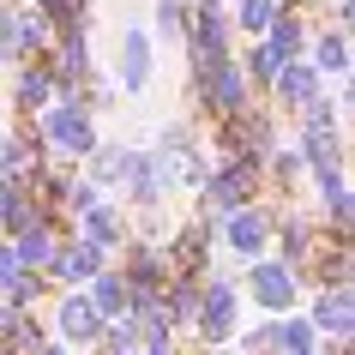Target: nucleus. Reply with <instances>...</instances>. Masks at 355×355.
Returning a JSON list of instances; mask_svg holds the SVG:
<instances>
[{
    "mask_svg": "<svg viewBox=\"0 0 355 355\" xmlns=\"http://www.w3.org/2000/svg\"><path fill=\"white\" fill-rule=\"evenodd\" d=\"M163 175H157V157L150 150H132V168H127V205L132 211H157L163 205Z\"/></svg>",
    "mask_w": 355,
    "mask_h": 355,
    "instance_id": "f8f14e48",
    "label": "nucleus"
},
{
    "mask_svg": "<svg viewBox=\"0 0 355 355\" xmlns=\"http://www.w3.org/2000/svg\"><path fill=\"white\" fill-rule=\"evenodd\" d=\"M193 103L217 121H235L247 114V67L241 60H211V67H193Z\"/></svg>",
    "mask_w": 355,
    "mask_h": 355,
    "instance_id": "f03ea898",
    "label": "nucleus"
},
{
    "mask_svg": "<svg viewBox=\"0 0 355 355\" xmlns=\"http://www.w3.org/2000/svg\"><path fill=\"white\" fill-rule=\"evenodd\" d=\"M0 6H6V0H0Z\"/></svg>",
    "mask_w": 355,
    "mask_h": 355,
    "instance_id": "c756f323",
    "label": "nucleus"
},
{
    "mask_svg": "<svg viewBox=\"0 0 355 355\" xmlns=\"http://www.w3.org/2000/svg\"><path fill=\"white\" fill-rule=\"evenodd\" d=\"M349 355H355V337H349Z\"/></svg>",
    "mask_w": 355,
    "mask_h": 355,
    "instance_id": "c85d7f7f",
    "label": "nucleus"
},
{
    "mask_svg": "<svg viewBox=\"0 0 355 355\" xmlns=\"http://www.w3.org/2000/svg\"><path fill=\"white\" fill-rule=\"evenodd\" d=\"M211 355H235V349H211Z\"/></svg>",
    "mask_w": 355,
    "mask_h": 355,
    "instance_id": "cd10ccee",
    "label": "nucleus"
},
{
    "mask_svg": "<svg viewBox=\"0 0 355 355\" xmlns=\"http://www.w3.org/2000/svg\"><path fill=\"white\" fill-rule=\"evenodd\" d=\"M103 271H109V253H103L96 241H85V235H78V241H60V259L49 265V283L78 289V283H96Z\"/></svg>",
    "mask_w": 355,
    "mask_h": 355,
    "instance_id": "6e6552de",
    "label": "nucleus"
},
{
    "mask_svg": "<svg viewBox=\"0 0 355 355\" xmlns=\"http://www.w3.org/2000/svg\"><path fill=\"white\" fill-rule=\"evenodd\" d=\"M313 319H283V355H313Z\"/></svg>",
    "mask_w": 355,
    "mask_h": 355,
    "instance_id": "5701e85b",
    "label": "nucleus"
},
{
    "mask_svg": "<svg viewBox=\"0 0 355 355\" xmlns=\"http://www.w3.org/2000/svg\"><path fill=\"white\" fill-rule=\"evenodd\" d=\"M78 235H85V241H96L103 253H109V247L127 241V217H121L114 205H96L91 217H78Z\"/></svg>",
    "mask_w": 355,
    "mask_h": 355,
    "instance_id": "dca6fc26",
    "label": "nucleus"
},
{
    "mask_svg": "<svg viewBox=\"0 0 355 355\" xmlns=\"http://www.w3.org/2000/svg\"><path fill=\"white\" fill-rule=\"evenodd\" d=\"M265 42H271V49H283V55L295 60V55H301V49H307V24H301V19H295V12H289V6H283V19H277V24H271V37H265Z\"/></svg>",
    "mask_w": 355,
    "mask_h": 355,
    "instance_id": "4be33fe9",
    "label": "nucleus"
},
{
    "mask_svg": "<svg viewBox=\"0 0 355 355\" xmlns=\"http://www.w3.org/2000/svg\"><path fill=\"white\" fill-rule=\"evenodd\" d=\"M307 319H313L319 331H331V337H355V289H319Z\"/></svg>",
    "mask_w": 355,
    "mask_h": 355,
    "instance_id": "ddd939ff",
    "label": "nucleus"
},
{
    "mask_svg": "<svg viewBox=\"0 0 355 355\" xmlns=\"http://www.w3.org/2000/svg\"><path fill=\"white\" fill-rule=\"evenodd\" d=\"M295 265H283V259H259V265H247V289H253V301H259L271 319H283L289 307H295Z\"/></svg>",
    "mask_w": 355,
    "mask_h": 355,
    "instance_id": "39448f33",
    "label": "nucleus"
},
{
    "mask_svg": "<svg viewBox=\"0 0 355 355\" xmlns=\"http://www.w3.org/2000/svg\"><path fill=\"white\" fill-rule=\"evenodd\" d=\"M42 355H73V343H49V349H42Z\"/></svg>",
    "mask_w": 355,
    "mask_h": 355,
    "instance_id": "a878e982",
    "label": "nucleus"
},
{
    "mask_svg": "<svg viewBox=\"0 0 355 355\" xmlns=\"http://www.w3.org/2000/svg\"><path fill=\"white\" fill-rule=\"evenodd\" d=\"M265 168L271 163H217V175H211V187H205V199H199V217H211V223L223 229L229 217H241V211H253V199H259V181H265Z\"/></svg>",
    "mask_w": 355,
    "mask_h": 355,
    "instance_id": "f257e3e1",
    "label": "nucleus"
},
{
    "mask_svg": "<svg viewBox=\"0 0 355 355\" xmlns=\"http://www.w3.org/2000/svg\"><path fill=\"white\" fill-rule=\"evenodd\" d=\"M6 60H12V49H6V37H0V67H6Z\"/></svg>",
    "mask_w": 355,
    "mask_h": 355,
    "instance_id": "bb28decb",
    "label": "nucleus"
},
{
    "mask_svg": "<svg viewBox=\"0 0 355 355\" xmlns=\"http://www.w3.org/2000/svg\"><path fill=\"white\" fill-rule=\"evenodd\" d=\"M31 6L60 31H85V12H91V0H31Z\"/></svg>",
    "mask_w": 355,
    "mask_h": 355,
    "instance_id": "412c9836",
    "label": "nucleus"
},
{
    "mask_svg": "<svg viewBox=\"0 0 355 355\" xmlns=\"http://www.w3.org/2000/svg\"><path fill=\"white\" fill-rule=\"evenodd\" d=\"M289 67H295V60L283 55V49H271V42H259V49L247 55V78H253V85H271V91L283 85V73H289Z\"/></svg>",
    "mask_w": 355,
    "mask_h": 355,
    "instance_id": "f3484780",
    "label": "nucleus"
},
{
    "mask_svg": "<svg viewBox=\"0 0 355 355\" xmlns=\"http://www.w3.org/2000/svg\"><path fill=\"white\" fill-rule=\"evenodd\" d=\"M319 78H325V73H319L313 60H295V67L283 73V85H277V103H283V109H301V114H307V109L319 103Z\"/></svg>",
    "mask_w": 355,
    "mask_h": 355,
    "instance_id": "2eb2a0df",
    "label": "nucleus"
},
{
    "mask_svg": "<svg viewBox=\"0 0 355 355\" xmlns=\"http://www.w3.org/2000/svg\"><path fill=\"white\" fill-rule=\"evenodd\" d=\"M271 229H283V217L271 205H253V211H241V217H229V223H223V247L235 253V259L259 265L265 247H271Z\"/></svg>",
    "mask_w": 355,
    "mask_h": 355,
    "instance_id": "20e7f679",
    "label": "nucleus"
},
{
    "mask_svg": "<svg viewBox=\"0 0 355 355\" xmlns=\"http://www.w3.org/2000/svg\"><path fill=\"white\" fill-rule=\"evenodd\" d=\"M103 349H109V355H139L145 343H139V331H132V319H121V325H109V337H103Z\"/></svg>",
    "mask_w": 355,
    "mask_h": 355,
    "instance_id": "b1692460",
    "label": "nucleus"
},
{
    "mask_svg": "<svg viewBox=\"0 0 355 355\" xmlns=\"http://www.w3.org/2000/svg\"><path fill=\"white\" fill-rule=\"evenodd\" d=\"M127 168H132V150L103 145V150L91 157V181H96V187H109V181H121V187H127Z\"/></svg>",
    "mask_w": 355,
    "mask_h": 355,
    "instance_id": "6ab92c4d",
    "label": "nucleus"
},
{
    "mask_svg": "<svg viewBox=\"0 0 355 355\" xmlns=\"http://www.w3.org/2000/svg\"><path fill=\"white\" fill-rule=\"evenodd\" d=\"M235 319H241L235 283H205V313H199V331H205V343H217V349H223L229 337H235Z\"/></svg>",
    "mask_w": 355,
    "mask_h": 355,
    "instance_id": "9d476101",
    "label": "nucleus"
},
{
    "mask_svg": "<svg viewBox=\"0 0 355 355\" xmlns=\"http://www.w3.org/2000/svg\"><path fill=\"white\" fill-rule=\"evenodd\" d=\"M60 103V73H55V60H31V67H19V78H12V109L19 114H49Z\"/></svg>",
    "mask_w": 355,
    "mask_h": 355,
    "instance_id": "0eeeda50",
    "label": "nucleus"
},
{
    "mask_svg": "<svg viewBox=\"0 0 355 355\" xmlns=\"http://www.w3.org/2000/svg\"><path fill=\"white\" fill-rule=\"evenodd\" d=\"M60 343H96V337H109V319H103V307H96L91 295H78V289H67V301H60Z\"/></svg>",
    "mask_w": 355,
    "mask_h": 355,
    "instance_id": "1a4fd4ad",
    "label": "nucleus"
},
{
    "mask_svg": "<svg viewBox=\"0 0 355 355\" xmlns=\"http://www.w3.org/2000/svg\"><path fill=\"white\" fill-rule=\"evenodd\" d=\"M229 31H235V24L223 19V6H217V0H193V42H187L193 67L229 60Z\"/></svg>",
    "mask_w": 355,
    "mask_h": 355,
    "instance_id": "423d86ee",
    "label": "nucleus"
},
{
    "mask_svg": "<svg viewBox=\"0 0 355 355\" xmlns=\"http://www.w3.org/2000/svg\"><path fill=\"white\" fill-rule=\"evenodd\" d=\"M337 31H343V37H355V0H337Z\"/></svg>",
    "mask_w": 355,
    "mask_h": 355,
    "instance_id": "393cba45",
    "label": "nucleus"
},
{
    "mask_svg": "<svg viewBox=\"0 0 355 355\" xmlns=\"http://www.w3.org/2000/svg\"><path fill=\"white\" fill-rule=\"evenodd\" d=\"M114 78H121V91L139 96L150 85V37L132 24V31H121V60H114Z\"/></svg>",
    "mask_w": 355,
    "mask_h": 355,
    "instance_id": "9b49d317",
    "label": "nucleus"
},
{
    "mask_svg": "<svg viewBox=\"0 0 355 355\" xmlns=\"http://www.w3.org/2000/svg\"><path fill=\"white\" fill-rule=\"evenodd\" d=\"M42 132H49V145L67 157V163H78V157H96L103 150V139H96V121L85 103H55V109L42 114Z\"/></svg>",
    "mask_w": 355,
    "mask_h": 355,
    "instance_id": "7ed1b4c3",
    "label": "nucleus"
},
{
    "mask_svg": "<svg viewBox=\"0 0 355 355\" xmlns=\"http://www.w3.org/2000/svg\"><path fill=\"white\" fill-rule=\"evenodd\" d=\"M313 67H319V73H349V67H355L349 37H343V31H325V37H313Z\"/></svg>",
    "mask_w": 355,
    "mask_h": 355,
    "instance_id": "a211bd4d",
    "label": "nucleus"
},
{
    "mask_svg": "<svg viewBox=\"0 0 355 355\" xmlns=\"http://www.w3.org/2000/svg\"><path fill=\"white\" fill-rule=\"evenodd\" d=\"M283 19V0H241V12H235V24L241 31H253V37H271V24Z\"/></svg>",
    "mask_w": 355,
    "mask_h": 355,
    "instance_id": "aec40b11",
    "label": "nucleus"
},
{
    "mask_svg": "<svg viewBox=\"0 0 355 355\" xmlns=\"http://www.w3.org/2000/svg\"><path fill=\"white\" fill-rule=\"evenodd\" d=\"M91 301L103 307V319H109V325H121V319H132V307H139V295H132L127 271H103V277L91 283Z\"/></svg>",
    "mask_w": 355,
    "mask_h": 355,
    "instance_id": "4468645a",
    "label": "nucleus"
}]
</instances>
